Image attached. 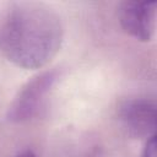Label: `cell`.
Masks as SVG:
<instances>
[{
  "label": "cell",
  "mask_w": 157,
  "mask_h": 157,
  "mask_svg": "<svg viewBox=\"0 0 157 157\" xmlns=\"http://www.w3.org/2000/svg\"><path fill=\"white\" fill-rule=\"evenodd\" d=\"M118 21L130 37L140 42H150L156 28V2L123 1L118 7Z\"/></svg>",
  "instance_id": "cell-4"
},
{
  "label": "cell",
  "mask_w": 157,
  "mask_h": 157,
  "mask_svg": "<svg viewBox=\"0 0 157 157\" xmlns=\"http://www.w3.org/2000/svg\"><path fill=\"white\" fill-rule=\"evenodd\" d=\"M64 26L59 15L40 2H17L0 23V53L17 67H44L59 52Z\"/></svg>",
  "instance_id": "cell-1"
},
{
  "label": "cell",
  "mask_w": 157,
  "mask_h": 157,
  "mask_svg": "<svg viewBox=\"0 0 157 157\" xmlns=\"http://www.w3.org/2000/svg\"><path fill=\"white\" fill-rule=\"evenodd\" d=\"M15 157H38L32 150H23L21 152H18Z\"/></svg>",
  "instance_id": "cell-6"
},
{
  "label": "cell",
  "mask_w": 157,
  "mask_h": 157,
  "mask_svg": "<svg viewBox=\"0 0 157 157\" xmlns=\"http://www.w3.org/2000/svg\"><path fill=\"white\" fill-rule=\"evenodd\" d=\"M140 157H157V152H156V135L146 139V144H145V147H144Z\"/></svg>",
  "instance_id": "cell-5"
},
{
  "label": "cell",
  "mask_w": 157,
  "mask_h": 157,
  "mask_svg": "<svg viewBox=\"0 0 157 157\" xmlns=\"http://www.w3.org/2000/svg\"><path fill=\"white\" fill-rule=\"evenodd\" d=\"M118 120L125 132L135 139L156 135V102L147 97L129 98L118 108Z\"/></svg>",
  "instance_id": "cell-3"
},
{
  "label": "cell",
  "mask_w": 157,
  "mask_h": 157,
  "mask_svg": "<svg viewBox=\"0 0 157 157\" xmlns=\"http://www.w3.org/2000/svg\"><path fill=\"white\" fill-rule=\"evenodd\" d=\"M59 77L60 72L52 69L42 71L28 80L12 99L7 109V120L11 123H26L37 115Z\"/></svg>",
  "instance_id": "cell-2"
}]
</instances>
